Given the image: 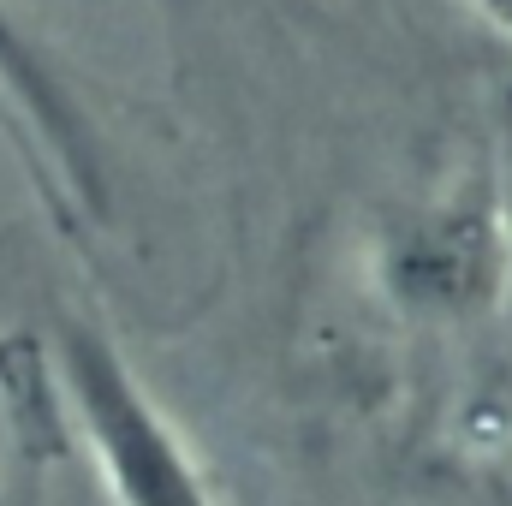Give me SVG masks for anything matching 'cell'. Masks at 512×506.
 <instances>
[{
  "label": "cell",
  "instance_id": "cell-1",
  "mask_svg": "<svg viewBox=\"0 0 512 506\" xmlns=\"http://www.w3.org/2000/svg\"><path fill=\"white\" fill-rule=\"evenodd\" d=\"M54 376L72 405L78 441L114 506H221L209 471L173 429V417L149 399L120 346L78 316L54 322Z\"/></svg>",
  "mask_w": 512,
  "mask_h": 506
},
{
  "label": "cell",
  "instance_id": "cell-2",
  "mask_svg": "<svg viewBox=\"0 0 512 506\" xmlns=\"http://www.w3.org/2000/svg\"><path fill=\"white\" fill-rule=\"evenodd\" d=\"M501 274H507V251H501L495 215L465 203L393 221L376 251V280L387 304L423 322L477 316L483 304H495Z\"/></svg>",
  "mask_w": 512,
  "mask_h": 506
},
{
  "label": "cell",
  "instance_id": "cell-3",
  "mask_svg": "<svg viewBox=\"0 0 512 506\" xmlns=\"http://www.w3.org/2000/svg\"><path fill=\"white\" fill-rule=\"evenodd\" d=\"M0 90H6V102L36 126V137L54 149V161L66 167V179L78 185V197L102 215V209H108V185H102V155H96L90 120L78 114L66 78L42 60V48L24 36V24L12 18L6 0H0Z\"/></svg>",
  "mask_w": 512,
  "mask_h": 506
}]
</instances>
